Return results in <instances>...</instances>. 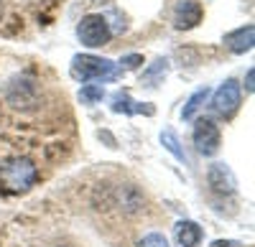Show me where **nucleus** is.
I'll return each instance as SVG.
<instances>
[{
  "mask_svg": "<svg viewBox=\"0 0 255 247\" xmlns=\"http://www.w3.org/2000/svg\"><path fill=\"white\" fill-rule=\"evenodd\" d=\"M69 74L72 79L87 84V82H105V79L118 77V67L115 61L95 56V54H77L69 64Z\"/></svg>",
  "mask_w": 255,
  "mask_h": 247,
  "instance_id": "nucleus-1",
  "label": "nucleus"
},
{
  "mask_svg": "<svg viewBox=\"0 0 255 247\" xmlns=\"http://www.w3.org/2000/svg\"><path fill=\"white\" fill-rule=\"evenodd\" d=\"M38 178V168L31 158H13L0 168V186L10 194L31 189Z\"/></svg>",
  "mask_w": 255,
  "mask_h": 247,
  "instance_id": "nucleus-2",
  "label": "nucleus"
},
{
  "mask_svg": "<svg viewBox=\"0 0 255 247\" xmlns=\"http://www.w3.org/2000/svg\"><path fill=\"white\" fill-rule=\"evenodd\" d=\"M77 38L82 41L87 49H100V46H108L110 38H113V28L108 23V18L102 13H90L79 20L77 26Z\"/></svg>",
  "mask_w": 255,
  "mask_h": 247,
  "instance_id": "nucleus-3",
  "label": "nucleus"
},
{
  "mask_svg": "<svg viewBox=\"0 0 255 247\" xmlns=\"http://www.w3.org/2000/svg\"><path fill=\"white\" fill-rule=\"evenodd\" d=\"M240 105H243V89H240V84L235 79L222 82V84L217 87V92L212 94V102H209L212 112L225 117V120L235 115L240 110Z\"/></svg>",
  "mask_w": 255,
  "mask_h": 247,
  "instance_id": "nucleus-4",
  "label": "nucleus"
},
{
  "mask_svg": "<svg viewBox=\"0 0 255 247\" xmlns=\"http://www.w3.org/2000/svg\"><path fill=\"white\" fill-rule=\"evenodd\" d=\"M220 140H222V133H220V125L209 117H199L194 122V130H191V143H194L197 153L202 156H215L220 151Z\"/></svg>",
  "mask_w": 255,
  "mask_h": 247,
  "instance_id": "nucleus-5",
  "label": "nucleus"
},
{
  "mask_svg": "<svg viewBox=\"0 0 255 247\" xmlns=\"http://www.w3.org/2000/svg\"><path fill=\"white\" fill-rule=\"evenodd\" d=\"M204 18V8L197 0H176L174 5V26L179 31H191L202 23Z\"/></svg>",
  "mask_w": 255,
  "mask_h": 247,
  "instance_id": "nucleus-6",
  "label": "nucleus"
},
{
  "mask_svg": "<svg viewBox=\"0 0 255 247\" xmlns=\"http://www.w3.org/2000/svg\"><path fill=\"white\" fill-rule=\"evenodd\" d=\"M110 110L113 112H123V115H148V117L156 115L153 105H148V102H135L125 89H120V92H115L110 97Z\"/></svg>",
  "mask_w": 255,
  "mask_h": 247,
  "instance_id": "nucleus-7",
  "label": "nucleus"
},
{
  "mask_svg": "<svg viewBox=\"0 0 255 247\" xmlns=\"http://www.w3.org/2000/svg\"><path fill=\"white\" fill-rule=\"evenodd\" d=\"M207 178H209L212 191H217V194H235V189H238V178L232 173V168L225 166V163H212L207 171Z\"/></svg>",
  "mask_w": 255,
  "mask_h": 247,
  "instance_id": "nucleus-8",
  "label": "nucleus"
},
{
  "mask_svg": "<svg viewBox=\"0 0 255 247\" xmlns=\"http://www.w3.org/2000/svg\"><path fill=\"white\" fill-rule=\"evenodd\" d=\"M253 44H255V26H253V23L240 26V28L230 31V33L225 36V46H227L232 54H245V51L253 49Z\"/></svg>",
  "mask_w": 255,
  "mask_h": 247,
  "instance_id": "nucleus-9",
  "label": "nucleus"
},
{
  "mask_svg": "<svg viewBox=\"0 0 255 247\" xmlns=\"http://www.w3.org/2000/svg\"><path fill=\"white\" fill-rule=\"evenodd\" d=\"M202 235H204L202 227L197 222H191V219H181V222H176V227H174V237H176L179 247H199Z\"/></svg>",
  "mask_w": 255,
  "mask_h": 247,
  "instance_id": "nucleus-10",
  "label": "nucleus"
},
{
  "mask_svg": "<svg viewBox=\"0 0 255 247\" xmlns=\"http://www.w3.org/2000/svg\"><path fill=\"white\" fill-rule=\"evenodd\" d=\"M166 74H168V59L158 56V59H153V64H148V69L140 74V84L143 87H158L166 79Z\"/></svg>",
  "mask_w": 255,
  "mask_h": 247,
  "instance_id": "nucleus-11",
  "label": "nucleus"
},
{
  "mask_svg": "<svg viewBox=\"0 0 255 247\" xmlns=\"http://www.w3.org/2000/svg\"><path fill=\"white\" fill-rule=\"evenodd\" d=\"M161 146L171 153L176 161H181V163H186V153H184V148H181V140H179V135L171 130V128H166L163 133H161Z\"/></svg>",
  "mask_w": 255,
  "mask_h": 247,
  "instance_id": "nucleus-12",
  "label": "nucleus"
},
{
  "mask_svg": "<svg viewBox=\"0 0 255 247\" xmlns=\"http://www.w3.org/2000/svg\"><path fill=\"white\" fill-rule=\"evenodd\" d=\"M207 97H209V87L197 89L194 94L186 99V105H184V110H181V117H184V120H194V115L202 110V105L207 102Z\"/></svg>",
  "mask_w": 255,
  "mask_h": 247,
  "instance_id": "nucleus-13",
  "label": "nucleus"
},
{
  "mask_svg": "<svg viewBox=\"0 0 255 247\" xmlns=\"http://www.w3.org/2000/svg\"><path fill=\"white\" fill-rule=\"evenodd\" d=\"M102 97H105L102 84H82V89H79V102L82 105H97Z\"/></svg>",
  "mask_w": 255,
  "mask_h": 247,
  "instance_id": "nucleus-14",
  "label": "nucleus"
},
{
  "mask_svg": "<svg viewBox=\"0 0 255 247\" xmlns=\"http://www.w3.org/2000/svg\"><path fill=\"white\" fill-rule=\"evenodd\" d=\"M135 247H168V240L161 232H148Z\"/></svg>",
  "mask_w": 255,
  "mask_h": 247,
  "instance_id": "nucleus-15",
  "label": "nucleus"
},
{
  "mask_svg": "<svg viewBox=\"0 0 255 247\" xmlns=\"http://www.w3.org/2000/svg\"><path fill=\"white\" fill-rule=\"evenodd\" d=\"M140 64H143V56L140 54H128V56L120 59V67H125V69H138Z\"/></svg>",
  "mask_w": 255,
  "mask_h": 247,
  "instance_id": "nucleus-16",
  "label": "nucleus"
},
{
  "mask_svg": "<svg viewBox=\"0 0 255 247\" xmlns=\"http://www.w3.org/2000/svg\"><path fill=\"white\" fill-rule=\"evenodd\" d=\"M253 79H255V69H248V77H245V89H248V92H253V89H255Z\"/></svg>",
  "mask_w": 255,
  "mask_h": 247,
  "instance_id": "nucleus-17",
  "label": "nucleus"
},
{
  "mask_svg": "<svg viewBox=\"0 0 255 247\" xmlns=\"http://www.w3.org/2000/svg\"><path fill=\"white\" fill-rule=\"evenodd\" d=\"M212 247H238V242H232V240H217V242H212Z\"/></svg>",
  "mask_w": 255,
  "mask_h": 247,
  "instance_id": "nucleus-18",
  "label": "nucleus"
},
{
  "mask_svg": "<svg viewBox=\"0 0 255 247\" xmlns=\"http://www.w3.org/2000/svg\"><path fill=\"white\" fill-rule=\"evenodd\" d=\"M0 18H3V0H0Z\"/></svg>",
  "mask_w": 255,
  "mask_h": 247,
  "instance_id": "nucleus-19",
  "label": "nucleus"
}]
</instances>
